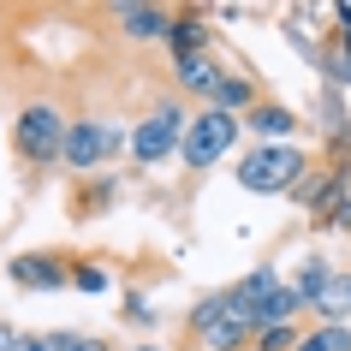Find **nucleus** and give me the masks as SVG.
Instances as JSON below:
<instances>
[{
	"instance_id": "nucleus-2",
	"label": "nucleus",
	"mask_w": 351,
	"mask_h": 351,
	"mask_svg": "<svg viewBox=\"0 0 351 351\" xmlns=\"http://www.w3.org/2000/svg\"><path fill=\"white\" fill-rule=\"evenodd\" d=\"M310 167H315V155L298 149V143H256V149H244L239 161H232V179L250 197H292L310 179Z\"/></svg>"
},
{
	"instance_id": "nucleus-7",
	"label": "nucleus",
	"mask_w": 351,
	"mask_h": 351,
	"mask_svg": "<svg viewBox=\"0 0 351 351\" xmlns=\"http://www.w3.org/2000/svg\"><path fill=\"white\" fill-rule=\"evenodd\" d=\"M66 262H72L66 250H19L6 262V274L24 292H66Z\"/></svg>"
},
{
	"instance_id": "nucleus-14",
	"label": "nucleus",
	"mask_w": 351,
	"mask_h": 351,
	"mask_svg": "<svg viewBox=\"0 0 351 351\" xmlns=\"http://www.w3.org/2000/svg\"><path fill=\"white\" fill-rule=\"evenodd\" d=\"M298 315H304V304H298V292L280 280V286L262 298V304L244 315V322H250V333H256V328H286V322H298Z\"/></svg>"
},
{
	"instance_id": "nucleus-18",
	"label": "nucleus",
	"mask_w": 351,
	"mask_h": 351,
	"mask_svg": "<svg viewBox=\"0 0 351 351\" xmlns=\"http://www.w3.org/2000/svg\"><path fill=\"white\" fill-rule=\"evenodd\" d=\"M66 286L95 298V292H108V268H101L95 256H72V262H66Z\"/></svg>"
},
{
	"instance_id": "nucleus-16",
	"label": "nucleus",
	"mask_w": 351,
	"mask_h": 351,
	"mask_svg": "<svg viewBox=\"0 0 351 351\" xmlns=\"http://www.w3.org/2000/svg\"><path fill=\"white\" fill-rule=\"evenodd\" d=\"M292 351H351V328H346V322H333V328H328V322H315V328L298 333Z\"/></svg>"
},
{
	"instance_id": "nucleus-13",
	"label": "nucleus",
	"mask_w": 351,
	"mask_h": 351,
	"mask_svg": "<svg viewBox=\"0 0 351 351\" xmlns=\"http://www.w3.org/2000/svg\"><path fill=\"white\" fill-rule=\"evenodd\" d=\"M256 101H262V84L250 72H221L215 95H208V108H215V113H232V119H244Z\"/></svg>"
},
{
	"instance_id": "nucleus-15",
	"label": "nucleus",
	"mask_w": 351,
	"mask_h": 351,
	"mask_svg": "<svg viewBox=\"0 0 351 351\" xmlns=\"http://www.w3.org/2000/svg\"><path fill=\"white\" fill-rule=\"evenodd\" d=\"M310 315H315V322H328V328H333V322H346V315H351V274H346V268H333V274H328V286L315 292Z\"/></svg>"
},
{
	"instance_id": "nucleus-8",
	"label": "nucleus",
	"mask_w": 351,
	"mask_h": 351,
	"mask_svg": "<svg viewBox=\"0 0 351 351\" xmlns=\"http://www.w3.org/2000/svg\"><path fill=\"white\" fill-rule=\"evenodd\" d=\"M221 54H215V48H208V54H191V60H173V66H167V77H173V95H179V101H203L208 108V95H215V84H221Z\"/></svg>"
},
{
	"instance_id": "nucleus-4",
	"label": "nucleus",
	"mask_w": 351,
	"mask_h": 351,
	"mask_svg": "<svg viewBox=\"0 0 351 351\" xmlns=\"http://www.w3.org/2000/svg\"><path fill=\"white\" fill-rule=\"evenodd\" d=\"M125 155V131L101 119V113H77L66 119V143H60V167L72 179H90V173H108V161Z\"/></svg>"
},
{
	"instance_id": "nucleus-12",
	"label": "nucleus",
	"mask_w": 351,
	"mask_h": 351,
	"mask_svg": "<svg viewBox=\"0 0 351 351\" xmlns=\"http://www.w3.org/2000/svg\"><path fill=\"white\" fill-rule=\"evenodd\" d=\"M239 125H244V131H256L262 143H292V131L304 125V119H298V113L286 108V101H268V95H262V101H256L250 113H244Z\"/></svg>"
},
{
	"instance_id": "nucleus-23",
	"label": "nucleus",
	"mask_w": 351,
	"mask_h": 351,
	"mask_svg": "<svg viewBox=\"0 0 351 351\" xmlns=\"http://www.w3.org/2000/svg\"><path fill=\"white\" fill-rule=\"evenodd\" d=\"M125 351H167V346H125Z\"/></svg>"
},
{
	"instance_id": "nucleus-3",
	"label": "nucleus",
	"mask_w": 351,
	"mask_h": 351,
	"mask_svg": "<svg viewBox=\"0 0 351 351\" xmlns=\"http://www.w3.org/2000/svg\"><path fill=\"white\" fill-rule=\"evenodd\" d=\"M185 125H191V108L179 101V95L167 90V95H155L137 119H131V131H125V155H131V167H161V161H173L179 155V137H185Z\"/></svg>"
},
{
	"instance_id": "nucleus-9",
	"label": "nucleus",
	"mask_w": 351,
	"mask_h": 351,
	"mask_svg": "<svg viewBox=\"0 0 351 351\" xmlns=\"http://www.w3.org/2000/svg\"><path fill=\"white\" fill-rule=\"evenodd\" d=\"M161 48L173 60H191V54H208L215 48V30H208V6H179L173 12V24H167Z\"/></svg>"
},
{
	"instance_id": "nucleus-10",
	"label": "nucleus",
	"mask_w": 351,
	"mask_h": 351,
	"mask_svg": "<svg viewBox=\"0 0 351 351\" xmlns=\"http://www.w3.org/2000/svg\"><path fill=\"white\" fill-rule=\"evenodd\" d=\"M119 173H90V179H77L72 185V203H66V215H72L77 226L84 221H101V215H113L119 208Z\"/></svg>"
},
{
	"instance_id": "nucleus-22",
	"label": "nucleus",
	"mask_w": 351,
	"mask_h": 351,
	"mask_svg": "<svg viewBox=\"0 0 351 351\" xmlns=\"http://www.w3.org/2000/svg\"><path fill=\"white\" fill-rule=\"evenodd\" d=\"M328 232H346V239H351V191L339 197V203H333V215H328Z\"/></svg>"
},
{
	"instance_id": "nucleus-6",
	"label": "nucleus",
	"mask_w": 351,
	"mask_h": 351,
	"mask_svg": "<svg viewBox=\"0 0 351 351\" xmlns=\"http://www.w3.org/2000/svg\"><path fill=\"white\" fill-rule=\"evenodd\" d=\"M185 339H191V351H250V328L221 304V292H208V298L191 304Z\"/></svg>"
},
{
	"instance_id": "nucleus-19",
	"label": "nucleus",
	"mask_w": 351,
	"mask_h": 351,
	"mask_svg": "<svg viewBox=\"0 0 351 351\" xmlns=\"http://www.w3.org/2000/svg\"><path fill=\"white\" fill-rule=\"evenodd\" d=\"M298 333H304L298 322H286V328H256V333H250V351H292Z\"/></svg>"
},
{
	"instance_id": "nucleus-1",
	"label": "nucleus",
	"mask_w": 351,
	"mask_h": 351,
	"mask_svg": "<svg viewBox=\"0 0 351 351\" xmlns=\"http://www.w3.org/2000/svg\"><path fill=\"white\" fill-rule=\"evenodd\" d=\"M66 119L72 113L60 108L54 95H24L19 113H12V155L30 179L54 173L60 167V143H66Z\"/></svg>"
},
{
	"instance_id": "nucleus-21",
	"label": "nucleus",
	"mask_w": 351,
	"mask_h": 351,
	"mask_svg": "<svg viewBox=\"0 0 351 351\" xmlns=\"http://www.w3.org/2000/svg\"><path fill=\"white\" fill-rule=\"evenodd\" d=\"M0 351H30V333L19 322H0Z\"/></svg>"
},
{
	"instance_id": "nucleus-17",
	"label": "nucleus",
	"mask_w": 351,
	"mask_h": 351,
	"mask_svg": "<svg viewBox=\"0 0 351 351\" xmlns=\"http://www.w3.org/2000/svg\"><path fill=\"white\" fill-rule=\"evenodd\" d=\"M328 274H333V262H328V256H310V262H304V268H298V280H286V286H292V292H298V304H304V315H310L315 292L328 286Z\"/></svg>"
},
{
	"instance_id": "nucleus-20",
	"label": "nucleus",
	"mask_w": 351,
	"mask_h": 351,
	"mask_svg": "<svg viewBox=\"0 0 351 351\" xmlns=\"http://www.w3.org/2000/svg\"><path fill=\"white\" fill-rule=\"evenodd\" d=\"M119 322H125V328H155L149 298H143V292H125V298H119Z\"/></svg>"
},
{
	"instance_id": "nucleus-5",
	"label": "nucleus",
	"mask_w": 351,
	"mask_h": 351,
	"mask_svg": "<svg viewBox=\"0 0 351 351\" xmlns=\"http://www.w3.org/2000/svg\"><path fill=\"white\" fill-rule=\"evenodd\" d=\"M239 137H244V125L232 119V113H215V108H197L191 113V125H185V137H179V161H185V173H215V167L239 149Z\"/></svg>"
},
{
	"instance_id": "nucleus-11",
	"label": "nucleus",
	"mask_w": 351,
	"mask_h": 351,
	"mask_svg": "<svg viewBox=\"0 0 351 351\" xmlns=\"http://www.w3.org/2000/svg\"><path fill=\"white\" fill-rule=\"evenodd\" d=\"M113 24L125 42H161L167 24H173V6H149V0H131V6H113Z\"/></svg>"
}]
</instances>
